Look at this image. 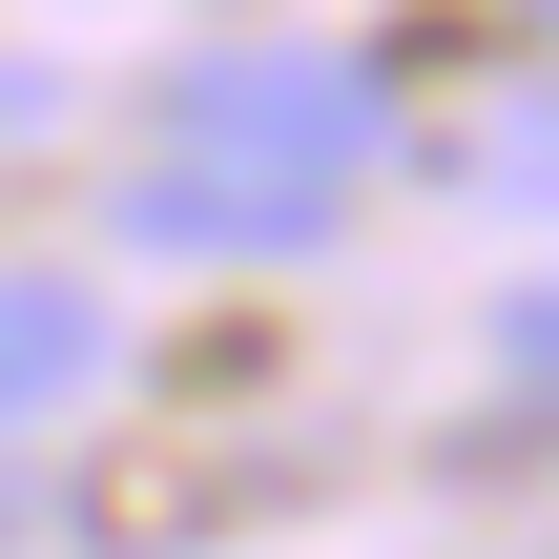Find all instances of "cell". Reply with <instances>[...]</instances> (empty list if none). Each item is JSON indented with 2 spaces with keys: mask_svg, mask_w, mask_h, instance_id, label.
<instances>
[{
  "mask_svg": "<svg viewBox=\"0 0 559 559\" xmlns=\"http://www.w3.org/2000/svg\"><path fill=\"white\" fill-rule=\"evenodd\" d=\"M498 353H519V373H559V290H519V311H498Z\"/></svg>",
  "mask_w": 559,
  "mask_h": 559,
  "instance_id": "cell-5",
  "label": "cell"
},
{
  "mask_svg": "<svg viewBox=\"0 0 559 559\" xmlns=\"http://www.w3.org/2000/svg\"><path fill=\"white\" fill-rule=\"evenodd\" d=\"M477 187H559V104H519V124H498V166H477Z\"/></svg>",
  "mask_w": 559,
  "mask_h": 559,
  "instance_id": "cell-4",
  "label": "cell"
},
{
  "mask_svg": "<svg viewBox=\"0 0 559 559\" xmlns=\"http://www.w3.org/2000/svg\"><path fill=\"white\" fill-rule=\"evenodd\" d=\"M83 394H104V290L83 270H0V436L83 415Z\"/></svg>",
  "mask_w": 559,
  "mask_h": 559,
  "instance_id": "cell-3",
  "label": "cell"
},
{
  "mask_svg": "<svg viewBox=\"0 0 559 559\" xmlns=\"http://www.w3.org/2000/svg\"><path fill=\"white\" fill-rule=\"evenodd\" d=\"M166 145H207V166H290V187H353V166H373V83H353V62H270V41H228V62L166 83Z\"/></svg>",
  "mask_w": 559,
  "mask_h": 559,
  "instance_id": "cell-1",
  "label": "cell"
},
{
  "mask_svg": "<svg viewBox=\"0 0 559 559\" xmlns=\"http://www.w3.org/2000/svg\"><path fill=\"white\" fill-rule=\"evenodd\" d=\"M124 228H145V249H311L332 187H290V166H207V145H187V166L124 187Z\"/></svg>",
  "mask_w": 559,
  "mask_h": 559,
  "instance_id": "cell-2",
  "label": "cell"
}]
</instances>
